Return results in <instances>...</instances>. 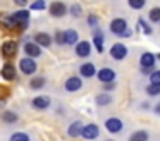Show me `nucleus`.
<instances>
[{
	"label": "nucleus",
	"mask_w": 160,
	"mask_h": 141,
	"mask_svg": "<svg viewBox=\"0 0 160 141\" xmlns=\"http://www.w3.org/2000/svg\"><path fill=\"white\" fill-rule=\"evenodd\" d=\"M18 48H19L18 41L9 40L2 45V55H5V57H14V55L18 53Z\"/></svg>",
	"instance_id": "nucleus-3"
},
{
	"label": "nucleus",
	"mask_w": 160,
	"mask_h": 141,
	"mask_svg": "<svg viewBox=\"0 0 160 141\" xmlns=\"http://www.w3.org/2000/svg\"><path fill=\"white\" fill-rule=\"evenodd\" d=\"M81 129H83V124H81V122H74L72 126L67 129V133H69L71 138H78L81 134Z\"/></svg>",
	"instance_id": "nucleus-21"
},
{
	"label": "nucleus",
	"mask_w": 160,
	"mask_h": 141,
	"mask_svg": "<svg viewBox=\"0 0 160 141\" xmlns=\"http://www.w3.org/2000/svg\"><path fill=\"white\" fill-rule=\"evenodd\" d=\"M12 21H14L16 26H21L19 29H26L28 26V21H29V12L28 10H18L16 14H11Z\"/></svg>",
	"instance_id": "nucleus-1"
},
{
	"label": "nucleus",
	"mask_w": 160,
	"mask_h": 141,
	"mask_svg": "<svg viewBox=\"0 0 160 141\" xmlns=\"http://www.w3.org/2000/svg\"><path fill=\"white\" fill-rule=\"evenodd\" d=\"M146 139H148V133L146 131H136L129 138V141H146Z\"/></svg>",
	"instance_id": "nucleus-22"
},
{
	"label": "nucleus",
	"mask_w": 160,
	"mask_h": 141,
	"mask_svg": "<svg viewBox=\"0 0 160 141\" xmlns=\"http://www.w3.org/2000/svg\"><path fill=\"white\" fill-rule=\"evenodd\" d=\"M98 133H100V129L97 124H86V126H83L79 136H83L84 139H95V138H98Z\"/></svg>",
	"instance_id": "nucleus-2"
},
{
	"label": "nucleus",
	"mask_w": 160,
	"mask_h": 141,
	"mask_svg": "<svg viewBox=\"0 0 160 141\" xmlns=\"http://www.w3.org/2000/svg\"><path fill=\"white\" fill-rule=\"evenodd\" d=\"M19 69H21L24 74H33V72L36 71V62L33 60V58H22L21 62H19Z\"/></svg>",
	"instance_id": "nucleus-4"
},
{
	"label": "nucleus",
	"mask_w": 160,
	"mask_h": 141,
	"mask_svg": "<svg viewBox=\"0 0 160 141\" xmlns=\"http://www.w3.org/2000/svg\"><path fill=\"white\" fill-rule=\"evenodd\" d=\"M71 12H72V16H76V17H79L81 16V7L78 5V3H74L72 7H71Z\"/></svg>",
	"instance_id": "nucleus-33"
},
{
	"label": "nucleus",
	"mask_w": 160,
	"mask_h": 141,
	"mask_svg": "<svg viewBox=\"0 0 160 141\" xmlns=\"http://www.w3.org/2000/svg\"><path fill=\"white\" fill-rule=\"evenodd\" d=\"M110 55L115 58V60H122V58L128 55V48H126L122 43H115L114 47L110 48Z\"/></svg>",
	"instance_id": "nucleus-5"
},
{
	"label": "nucleus",
	"mask_w": 160,
	"mask_h": 141,
	"mask_svg": "<svg viewBox=\"0 0 160 141\" xmlns=\"http://www.w3.org/2000/svg\"><path fill=\"white\" fill-rule=\"evenodd\" d=\"M2 119H4L5 122L12 124V122H16V120H18V115H16L14 112H11V110H4V112H2Z\"/></svg>",
	"instance_id": "nucleus-23"
},
{
	"label": "nucleus",
	"mask_w": 160,
	"mask_h": 141,
	"mask_svg": "<svg viewBox=\"0 0 160 141\" xmlns=\"http://www.w3.org/2000/svg\"><path fill=\"white\" fill-rule=\"evenodd\" d=\"M0 74H2V78L7 79V81H12V79L16 78V69L12 64H5L4 67H2V71H0Z\"/></svg>",
	"instance_id": "nucleus-13"
},
{
	"label": "nucleus",
	"mask_w": 160,
	"mask_h": 141,
	"mask_svg": "<svg viewBox=\"0 0 160 141\" xmlns=\"http://www.w3.org/2000/svg\"><path fill=\"white\" fill-rule=\"evenodd\" d=\"M81 86H83V83H81L79 78H69L66 81V89L67 91H78Z\"/></svg>",
	"instance_id": "nucleus-17"
},
{
	"label": "nucleus",
	"mask_w": 160,
	"mask_h": 141,
	"mask_svg": "<svg viewBox=\"0 0 160 141\" xmlns=\"http://www.w3.org/2000/svg\"><path fill=\"white\" fill-rule=\"evenodd\" d=\"M78 45V31L67 29L64 31V45Z\"/></svg>",
	"instance_id": "nucleus-14"
},
{
	"label": "nucleus",
	"mask_w": 160,
	"mask_h": 141,
	"mask_svg": "<svg viewBox=\"0 0 160 141\" xmlns=\"http://www.w3.org/2000/svg\"><path fill=\"white\" fill-rule=\"evenodd\" d=\"M43 84H45V79H43V78H35V79H31V88H35V89H40Z\"/></svg>",
	"instance_id": "nucleus-29"
},
{
	"label": "nucleus",
	"mask_w": 160,
	"mask_h": 141,
	"mask_svg": "<svg viewBox=\"0 0 160 141\" xmlns=\"http://www.w3.org/2000/svg\"><path fill=\"white\" fill-rule=\"evenodd\" d=\"M112 102V96H108V95H100L97 98V103L98 105H108V103Z\"/></svg>",
	"instance_id": "nucleus-27"
},
{
	"label": "nucleus",
	"mask_w": 160,
	"mask_h": 141,
	"mask_svg": "<svg viewBox=\"0 0 160 141\" xmlns=\"http://www.w3.org/2000/svg\"><path fill=\"white\" fill-rule=\"evenodd\" d=\"M129 5L132 9H143L145 7V0H129Z\"/></svg>",
	"instance_id": "nucleus-32"
},
{
	"label": "nucleus",
	"mask_w": 160,
	"mask_h": 141,
	"mask_svg": "<svg viewBox=\"0 0 160 141\" xmlns=\"http://www.w3.org/2000/svg\"><path fill=\"white\" fill-rule=\"evenodd\" d=\"M153 64H155V55L150 53V52H145V53L141 55V65L145 69H152Z\"/></svg>",
	"instance_id": "nucleus-16"
},
{
	"label": "nucleus",
	"mask_w": 160,
	"mask_h": 141,
	"mask_svg": "<svg viewBox=\"0 0 160 141\" xmlns=\"http://www.w3.org/2000/svg\"><path fill=\"white\" fill-rule=\"evenodd\" d=\"M105 127H107L108 133H119V131L122 129V120L115 119V117H110V119H107V122H105Z\"/></svg>",
	"instance_id": "nucleus-7"
},
{
	"label": "nucleus",
	"mask_w": 160,
	"mask_h": 141,
	"mask_svg": "<svg viewBox=\"0 0 160 141\" xmlns=\"http://www.w3.org/2000/svg\"><path fill=\"white\" fill-rule=\"evenodd\" d=\"M45 7H47L45 0H38V2H33L31 5H29V9L31 10H43Z\"/></svg>",
	"instance_id": "nucleus-25"
},
{
	"label": "nucleus",
	"mask_w": 160,
	"mask_h": 141,
	"mask_svg": "<svg viewBox=\"0 0 160 141\" xmlns=\"http://www.w3.org/2000/svg\"><path fill=\"white\" fill-rule=\"evenodd\" d=\"M98 79H100L102 83H112L115 79V72L108 67H103V69L98 71Z\"/></svg>",
	"instance_id": "nucleus-8"
},
{
	"label": "nucleus",
	"mask_w": 160,
	"mask_h": 141,
	"mask_svg": "<svg viewBox=\"0 0 160 141\" xmlns=\"http://www.w3.org/2000/svg\"><path fill=\"white\" fill-rule=\"evenodd\" d=\"M55 40H57V43L64 45V31H57V33H55Z\"/></svg>",
	"instance_id": "nucleus-34"
},
{
	"label": "nucleus",
	"mask_w": 160,
	"mask_h": 141,
	"mask_svg": "<svg viewBox=\"0 0 160 141\" xmlns=\"http://www.w3.org/2000/svg\"><path fill=\"white\" fill-rule=\"evenodd\" d=\"M33 43H36L38 47H50L52 38H50V34H47V33H36L35 34V41H33Z\"/></svg>",
	"instance_id": "nucleus-10"
},
{
	"label": "nucleus",
	"mask_w": 160,
	"mask_h": 141,
	"mask_svg": "<svg viewBox=\"0 0 160 141\" xmlns=\"http://www.w3.org/2000/svg\"><path fill=\"white\" fill-rule=\"evenodd\" d=\"M126 29H128V23H126L124 19H114L110 23V31L114 34H119V36H121Z\"/></svg>",
	"instance_id": "nucleus-6"
},
{
	"label": "nucleus",
	"mask_w": 160,
	"mask_h": 141,
	"mask_svg": "<svg viewBox=\"0 0 160 141\" xmlns=\"http://www.w3.org/2000/svg\"><path fill=\"white\" fill-rule=\"evenodd\" d=\"M24 50H26V53L29 55V58H33V57H40V55H42V48H40L36 43H33V41L26 43Z\"/></svg>",
	"instance_id": "nucleus-12"
},
{
	"label": "nucleus",
	"mask_w": 160,
	"mask_h": 141,
	"mask_svg": "<svg viewBox=\"0 0 160 141\" xmlns=\"http://www.w3.org/2000/svg\"><path fill=\"white\" fill-rule=\"evenodd\" d=\"M97 16H90V24H91V26H95V24H97Z\"/></svg>",
	"instance_id": "nucleus-35"
},
{
	"label": "nucleus",
	"mask_w": 160,
	"mask_h": 141,
	"mask_svg": "<svg viewBox=\"0 0 160 141\" xmlns=\"http://www.w3.org/2000/svg\"><path fill=\"white\" fill-rule=\"evenodd\" d=\"M79 72H81L83 78H93V76L97 74L93 64H83V65H81V69H79Z\"/></svg>",
	"instance_id": "nucleus-19"
},
{
	"label": "nucleus",
	"mask_w": 160,
	"mask_h": 141,
	"mask_svg": "<svg viewBox=\"0 0 160 141\" xmlns=\"http://www.w3.org/2000/svg\"><path fill=\"white\" fill-rule=\"evenodd\" d=\"M114 86H115V84H112V83H107V84H105V88L110 89V88H114Z\"/></svg>",
	"instance_id": "nucleus-36"
},
{
	"label": "nucleus",
	"mask_w": 160,
	"mask_h": 141,
	"mask_svg": "<svg viewBox=\"0 0 160 141\" xmlns=\"http://www.w3.org/2000/svg\"><path fill=\"white\" fill-rule=\"evenodd\" d=\"M150 81H152V84L160 86V71H153L152 74H150Z\"/></svg>",
	"instance_id": "nucleus-30"
},
{
	"label": "nucleus",
	"mask_w": 160,
	"mask_h": 141,
	"mask_svg": "<svg viewBox=\"0 0 160 141\" xmlns=\"http://www.w3.org/2000/svg\"><path fill=\"white\" fill-rule=\"evenodd\" d=\"M11 141H29V138H28V134H24V133H16L11 136Z\"/></svg>",
	"instance_id": "nucleus-26"
},
{
	"label": "nucleus",
	"mask_w": 160,
	"mask_h": 141,
	"mask_svg": "<svg viewBox=\"0 0 160 141\" xmlns=\"http://www.w3.org/2000/svg\"><path fill=\"white\" fill-rule=\"evenodd\" d=\"M146 93H148L150 96L160 95V86H157V84H150L148 88H146Z\"/></svg>",
	"instance_id": "nucleus-28"
},
{
	"label": "nucleus",
	"mask_w": 160,
	"mask_h": 141,
	"mask_svg": "<svg viewBox=\"0 0 160 141\" xmlns=\"http://www.w3.org/2000/svg\"><path fill=\"white\" fill-rule=\"evenodd\" d=\"M90 52H91V47H90L88 41H78V45H76V55L78 57H88Z\"/></svg>",
	"instance_id": "nucleus-11"
},
{
	"label": "nucleus",
	"mask_w": 160,
	"mask_h": 141,
	"mask_svg": "<svg viewBox=\"0 0 160 141\" xmlns=\"http://www.w3.org/2000/svg\"><path fill=\"white\" fill-rule=\"evenodd\" d=\"M157 57H158V58H160V53H158V55H157Z\"/></svg>",
	"instance_id": "nucleus-38"
},
{
	"label": "nucleus",
	"mask_w": 160,
	"mask_h": 141,
	"mask_svg": "<svg viewBox=\"0 0 160 141\" xmlns=\"http://www.w3.org/2000/svg\"><path fill=\"white\" fill-rule=\"evenodd\" d=\"M66 10H67V7H66V3H62V2H53L52 5H50V14L55 16V17H62L64 14H66Z\"/></svg>",
	"instance_id": "nucleus-9"
},
{
	"label": "nucleus",
	"mask_w": 160,
	"mask_h": 141,
	"mask_svg": "<svg viewBox=\"0 0 160 141\" xmlns=\"http://www.w3.org/2000/svg\"><path fill=\"white\" fill-rule=\"evenodd\" d=\"M33 105L40 110H45V108H48V105H50V98L48 96H36V98L33 100Z\"/></svg>",
	"instance_id": "nucleus-18"
},
{
	"label": "nucleus",
	"mask_w": 160,
	"mask_h": 141,
	"mask_svg": "<svg viewBox=\"0 0 160 141\" xmlns=\"http://www.w3.org/2000/svg\"><path fill=\"white\" fill-rule=\"evenodd\" d=\"M93 41H95V47H97V50L100 52H103V34H102V31H95V36H93Z\"/></svg>",
	"instance_id": "nucleus-20"
},
{
	"label": "nucleus",
	"mask_w": 160,
	"mask_h": 141,
	"mask_svg": "<svg viewBox=\"0 0 160 141\" xmlns=\"http://www.w3.org/2000/svg\"><path fill=\"white\" fill-rule=\"evenodd\" d=\"M138 24H139V29H143V33H145V34H152V28H150L143 19H139V21H138Z\"/></svg>",
	"instance_id": "nucleus-31"
},
{
	"label": "nucleus",
	"mask_w": 160,
	"mask_h": 141,
	"mask_svg": "<svg viewBox=\"0 0 160 141\" xmlns=\"http://www.w3.org/2000/svg\"><path fill=\"white\" fill-rule=\"evenodd\" d=\"M155 110H157V113H160V103H158V105L155 107Z\"/></svg>",
	"instance_id": "nucleus-37"
},
{
	"label": "nucleus",
	"mask_w": 160,
	"mask_h": 141,
	"mask_svg": "<svg viewBox=\"0 0 160 141\" xmlns=\"http://www.w3.org/2000/svg\"><path fill=\"white\" fill-rule=\"evenodd\" d=\"M150 21H152V23H160V9L158 7L150 10Z\"/></svg>",
	"instance_id": "nucleus-24"
},
{
	"label": "nucleus",
	"mask_w": 160,
	"mask_h": 141,
	"mask_svg": "<svg viewBox=\"0 0 160 141\" xmlns=\"http://www.w3.org/2000/svg\"><path fill=\"white\" fill-rule=\"evenodd\" d=\"M0 26L7 28V29H16V24L14 21H12V16L11 14H0Z\"/></svg>",
	"instance_id": "nucleus-15"
}]
</instances>
